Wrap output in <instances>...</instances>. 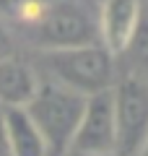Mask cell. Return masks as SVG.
<instances>
[{
	"mask_svg": "<svg viewBox=\"0 0 148 156\" xmlns=\"http://www.w3.org/2000/svg\"><path fill=\"white\" fill-rule=\"evenodd\" d=\"M42 62L52 81L83 96L107 91L115 83V55L101 42L44 50Z\"/></svg>",
	"mask_w": 148,
	"mask_h": 156,
	"instance_id": "obj_1",
	"label": "cell"
},
{
	"mask_svg": "<svg viewBox=\"0 0 148 156\" xmlns=\"http://www.w3.org/2000/svg\"><path fill=\"white\" fill-rule=\"evenodd\" d=\"M21 37L39 50L99 42L96 11L88 8L86 0H44L39 16Z\"/></svg>",
	"mask_w": 148,
	"mask_h": 156,
	"instance_id": "obj_2",
	"label": "cell"
},
{
	"mask_svg": "<svg viewBox=\"0 0 148 156\" xmlns=\"http://www.w3.org/2000/svg\"><path fill=\"white\" fill-rule=\"evenodd\" d=\"M83 104H86L83 94L49 78V81H39L34 96L29 99V104L23 109L29 112L37 130L42 133L49 154H62V151L70 148Z\"/></svg>",
	"mask_w": 148,
	"mask_h": 156,
	"instance_id": "obj_3",
	"label": "cell"
},
{
	"mask_svg": "<svg viewBox=\"0 0 148 156\" xmlns=\"http://www.w3.org/2000/svg\"><path fill=\"white\" fill-rule=\"evenodd\" d=\"M115 109V154L140 156L148 143V81L140 76H125L112 86Z\"/></svg>",
	"mask_w": 148,
	"mask_h": 156,
	"instance_id": "obj_4",
	"label": "cell"
},
{
	"mask_svg": "<svg viewBox=\"0 0 148 156\" xmlns=\"http://www.w3.org/2000/svg\"><path fill=\"white\" fill-rule=\"evenodd\" d=\"M68 151H73V154H115L112 89L86 96L81 120L76 125V133H73V140H70Z\"/></svg>",
	"mask_w": 148,
	"mask_h": 156,
	"instance_id": "obj_5",
	"label": "cell"
},
{
	"mask_svg": "<svg viewBox=\"0 0 148 156\" xmlns=\"http://www.w3.org/2000/svg\"><path fill=\"white\" fill-rule=\"evenodd\" d=\"M140 21H143L140 0H101L96 11L99 42L112 55H122L130 50Z\"/></svg>",
	"mask_w": 148,
	"mask_h": 156,
	"instance_id": "obj_6",
	"label": "cell"
},
{
	"mask_svg": "<svg viewBox=\"0 0 148 156\" xmlns=\"http://www.w3.org/2000/svg\"><path fill=\"white\" fill-rule=\"evenodd\" d=\"M39 86V76L16 55L0 57V107H26Z\"/></svg>",
	"mask_w": 148,
	"mask_h": 156,
	"instance_id": "obj_7",
	"label": "cell"
},
{
	"mask_svg": "<svg viewBox=\"0 0 148 156\" xmlns=\"http://www.w3.org/2000/svg\"><path fill=\"white\" fill-rule=\"evenodd\" d=\"M3 128L11 156H47L49 148L23 107H3Z\"/></svg>",
	"mask_w": 148,
	"mask_h": 156,
	"instance_id": "obj_8",
	"label": "cell"
},
{
	"mask_svg": "<svg viewBox=\"0 0 148 156\" xmlns=\"http://www.w3.org/2000/svg\"><path fill=\"white\" fill-rule=\"evenodd\" d=\"M5 55H13V34L5 26L3 16H0V57H5Z\"/></svg>",
	"mask_w": 148,
	"mask_h": 156,
	"instance_id": "obj_9",
	"label": "cell"
},
{
	"mask_svg": "<svg viewBox=\"0 0 148 156\" xmlns=\"http://www.w3.org/2000/svg\"><path fill=\"white\" fill-rule=\"evenodd\" d=\"M0 156H11L8 140H5V128H3V107H0Z\"/></svg>",
	"mask_w": 148,
	"mask_h": 156,
	"instance_id": "obj_10",
	"label": "cell"
},
{
	"mask_svg": "<svg viewBox=\"0 0 148 156\" xmlns=\"http://www.w3.org/2000/svg\"><path fill=\"white\" fill-rule=\"evenodd\" d=\"M73 156H115V154H73Z\"/></svg>",
	"mask_w": 148,
	"mask_h": 156,
	"instance_id": "obj_11",
	"label": "cell"
},
{
	"mask_svg": "<svg viewBox=\"0 0 148 156\" xmlns=\"http://www.w3.org/2000/svg\"><path fill=\"white\" fill-rule=\"evenodd\" d=\"M140 156H148V143L143 146V151H140Z\"/></svg>",
	"mask_w": 148,
	"mask_h": 156,
	"instance_id": "obj_12",
	"label": "cell"
}]
</instances>
